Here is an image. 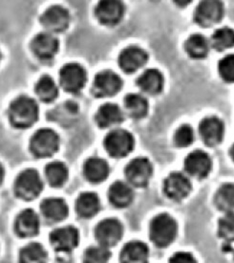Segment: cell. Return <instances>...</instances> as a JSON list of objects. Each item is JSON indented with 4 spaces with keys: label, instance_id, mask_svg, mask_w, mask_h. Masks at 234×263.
<instances>
[{
    "label": "cell",
    "instance_id": "11",
    "mask_svg": "<svg viewBox=\"0 0 234 263\" xmlns=\"http://www.w3.org/2000/svg\"><path fill=\"white\" fill-rule=\"evenodd\" d=\"M41 23L44 29L51 34L62 33L69 26V12L62 6H52L42 14Z\"/></svg>",
    "mask_w": 234,
    "mask_h": 263
},
{
    "label": "cell",
    "instance_id": "6",
    "mask_svg": "<svg viewBox=\"0 0 234 263\" xmlns=\"http://www.w3.org/2000/svg\"><path fill=\"white\" fill-rule=\"evenodd\" d=\"M87 81V74L79 63H67L60 71V83L62 88L72 94L83 90Z\"/></svg>",
    "mask_w": 234,
    "mask_h": 263
},
{
    "label": "cell",
    "instance_id": "1",
    "mask_svg": "<svg viewBox=\"0 0 234 263\" xmlns=\"http://www.w3.org/2000/svg\"><path fill=\"white\" fill-rule=\"evenodd\" d=\"M38 118V105L35 100L28 96H20L9 107L11 124L17 128H27L34 125Z\"/></svg>",
    "mask_w": 234,
    "mask_h": 263
},
{
    "label": "cell",
    "instance_id": "39",
    "mask_svg": "<svg viewBox=\"0 0 234 263\" xmlns=\"http://www.w3.org/2000/svg\"><path fill=\"white\" fill-rule=\"evenodd\" d=\"M175 2L176 5H178L180 7H185L187 6L188 4H190L193 0H173Z\"/></svg>",
    "mask_w": 234,
    "mask_h": 263
},
{
    "label": "cell",
    "instance_id": "15",
    "mask_svg": "<svg viewBox=\"0 0 234 263\" xmlns=\"http://www.w3.org/2000/svg\"><path fill=\"white\" fill-rule=\"evenodd\" d=\"M148 55L144 49L131 45L122 51L118 62L122 70L125 73H134L142 68L147 63Z\"/></svg>",
    "mask_w": 234,
    "mask_h": 263
},
{
    "label": "cell",
    "instance_id": "28",
    "mask_svg": "<svg viewBox=\"0 0 234 263\" xmlns=\"http://www.w3.org/2000/svg\"><path fill=\"white\" fill-rule=\"evenodd\" d=\"M209 42L199 34L190 35L185 44L186 53L193 59L206 58L209 52Z\"/></svg>",
    "mask_w": 234,
    "mask_h": 263
},
{
    "label": "cell",
    "instance_id": "10",
    "mask_svg": "<svg viewBox=\"0 0 234 263\" xmlns=\"http://www.w3.org/2000/svg\"><path fill=\"white\" fill-rule=\"evenodd\" d=\"M151 163L144 157L132 160L125 167L126 179L134 187H145L150 180L152 175Z\"/></svg>",
    "mask_w": 234,
    "mask_h": 263
},
{
    "label": "cell",
    "instance_id": "34",
    "mask_svg": "<svg viewBox=\"0 0 234 263\" xmlns=\"http://www.w3.org/2000/svg\"><path fill=\"white\" fill-rule=\"evenodd\" d=\"M111 253L104 246H93L84 252L83 263H107Z\"/></svg>",
    "mask_w": 234,
    "mask_h": 263
},
{
    "label": "cell",
    "instance_id": "21",
    "mask_svg": "<svg viewBox=\"0 0 234 263\" xmlns=\"http://www.w3.org/2000/svg\"><path fill=\"white\" fill-rule=\"evenodd\" d=\"M137 85L140 89L149 95H157L161 93L164 88V76L158 69L145 70V72L139 77Z\"/></svg>",
    "mask_w": 234,
    "mask_h": 263
},
{
    "label": "cell",
    "instance_id": "16",
    "mask_svg": "<svg viewBox=\"0 0 234 263\" xmlns=\"http://www.w3.org/2000/svg\"><path fill=\"white\" fill-rule=\"evenodd\" d=\"M199 133L203 142L208 146L219 145L224 138L225 125L220 119L210 116L200 123Z\"/></svg>",
    "mask_w": 234,
    "mask_h": 263
},
{
    "label": "cell",
    "instance_id": "20",
    "mask_svg": "<svg viewBox=\"0 0 234 263\" xmlns=\"http://www.w3.org/2000/svg\"><path fill=\"white\" fill-rule=\"evenodd\" d=\"M95 121L96 125L102 128L112 127L120 125L124 121V113L119 105L108 103L99 108Z\"/></svg>",
    "mask_w": 234,
    "mask_h": 263
},
{
    "label": "cell",
    "instance_id": "4",
    "mask_svg": "<svg viewBox=\"0 0 234 263\" xmlns=\"http://www.w3.org/2000/svg\"><path fill=\"white\" fill-rule=\"evenodd\" d=\"M60 146L59 135L54 130L42 128L31 139L30 149L36 158H47L54 155Z\"/></svg>",
    "mask_w": 234,
    "mask_h": 263
},
{
    "label": "cell",
    "instance_id": "25",
    "mask_svg": "<svg viewBox=\"0 0 234 263\" xmlns=\"http://www.w3.org/2000/svg\"><path fill=\"white\" fill-rule=\"evenodd\" d=\"M41 209L43 215L50 221H62L68 215L67 204L61 198L52 197L43 200Z\"/></svg>",
    "mask_w": 234,
    "mask_h": 263
},
{
    "label": "cell",
    "instance_id": "14",
    "mask_svg": "<svg viewBox=\"0 0 234 263\" xmlns=\"http://www.w3.org/2000/svg\"><path fill=\"white\" fill-rule=\"evenodd\" d=\"M190 191L191 183L183 173H170L164 182L165 194L172 200H183L189 194Z\"/></svg>",
    "mask_w": 234,
    "mask_h": 263
},
{
    "label": "cell",
    "instance_id": "2",
    "mask_svg": "<svg viewBox=\"0 0 234 263\" xmlns=\"http://www.w3.org/2000/svg\"><path fill=\"white\" fill-rule=\"evenodd\" d=\"M178 226L172 216L161 214L152 219L149 234L152 241L158 247H166L177 236Z\"/></svg>",
    "mask_w": 234,
    "mask_h": 263
},
{
    "label": "cell",
    "instance_id": "40",
    "mask_svg": "<svg viewBox=\"0 0 234 263\" xmlns=\"http://www.w3.org/2000/svg\"><path fill=\"white\" fill-rule=\"evenodd\" d=\"M229 154H230V157H231V159L233 160L234 162V144L231 146V148H230V151H229Z\"/></svg>",
    "mask_w": 234,
    "mask_h": 263
},
{
    "label": "cell",
    "instance_id": "38",
    "mask_svg": "<svg viewBox=\"0 0 234 263\" xmlns=\"http://www.w3.org/2000/svg\"><path fill=\"white\" fill-rule=\"evenodd\" d=\"M169 263H197L195 257L186 252H178L169 258Z\"/></svg>",
    "mask_w": 234,
    "mask_h": 263
},
{
    "label": "cell",
    "instance_id": "12",
    "mask_svg": "<svg viewBox=\"0 0 234 263\" xmlns=\"http://www.w3.org/2000/svg\"><path fill=\"white\" fill-rule=\"evenodd\" d=\"M95 236L100 245L106 248L116 245L123 236V225L114 218H107L98 224Z\"/></svg>",
    "mask_w": 234,
    "mask_h": 263
},
{
    "label": "cell",
    "instance_id": "3",
    "mask_svg": "<svg viewBox=\"0 0 234 263\" xmlns=\"http://www.w3.org/2000/svg\"><path fill=\"white\" fill-rule=\"evenodd\" d=\"M43 183L38 173L28 168L16 177L14 182V193L23 200H33L42 193Z\"/></svg>",
    "mask_w": 234,
    "mask_h": 263
},
{
    "label": "cell",
    "instance_id": "7",
    "mask_svg": "<svg viewBox=\"0 0 234 263\" xmlns=\"http://www.w3.org/2000/svg\"><path fill=\"white\" fill-rule=\"evenodd\" d=\"M225 8L221 0H202L194 13V20L202 27H211L224 16Z\"/></svg>",
    "mask_w": 234,
    "mask_h": 263
},
{
    "label": "cell",
    "instance_id": "18",
    "mask_svg": "<svg viewBox=\"0 0 234 263\" xmlns=\"http://www.w3.org/2000/svg\"><path fill=\"white\" fill-rule=\"evenodd\" d=\"M60 47L59 41L53 34L46 32L35 35L31 48L35 57L42 61H50L57 53Z\"/></svg>",
    "mask_w": 234,
    "mask_h": 263
},
{
    "label": "cell",
    "instance_id": "5",
    "mask_svg": "<svg viewBox=\"0 0 234 263\" xmlns=\"http://www.w3.org/2000/svg\"><path fill=\"white\" fill-rule=\"evenodd\" d=\"M104 147L114 158H123L128 155L134 147V138L130 132L124 129H115L104 139Z\"/></svg>",
    "mask_w": 234,
    "mask_h": 263
},
{
    "label": "cell",
    "instance_id": "24",
    "mask_svg": "<svg viewBox=\"0 0 234 263\" xmlns=\"http://www.w3.org/2000/svg\"><path fill=\"white\" fill-rule=\"evenodd\" d=\"M108 198L113 206L117 208H125L132 203L134 194L129 185L122 181H117L112 184L109 189Z\"/></svg>",
    "mask_w": 234,
    "mask_h": 263
},
{
    "label": "cell",
    "instance_id": "8",
    "mask_svg": "<svg viewBox=\"0 0 234 263\" xmlns=\"http://www.w3.org/2000/svg\"><path fill=\"white\" fill-rule=\"evenodd\" d=\"M123 81L115 72L104 70L96 74L92 86L93 94L98 98L112 97L122 89Z\"/></svg>",
    "mask_w": 234,
    "mask_h": 263
},
{
    "label": "cell",
    "instance_id": "33",
    "mask_svg": "<svg viewBox=\"0 0 234 263\" xmlns=\"http://www.w3.org/2000/svg\"><path fill=\"white\" fill-rule=\"evenodd\" d=\"M211 45L217 51H225L234 46V30L224 27L214 32L211 36Z\"/></svg>",
    "mask_w": 234,
    "mask_h": 263
},
{
    "label": "cell",
    "instance_id": "23",
    "mask_svg": "<svg viewBox=\"0 0 234 263\" xmlns=\"http://www.w3.org/2000/svg\"><path fill=\"white\" fill-rule=\"evenodd\" d=\"M149 250L141 241L126 243L121 252L122 263H148Z\"/></svg>",
    "mask_w": 234,
    "mask_h": 263
},
{
    "label": "cell",
    "instance_id": "31",
    "mask_svg": "<svg viewBox=\"0 0 234 263\" xmlns=\"http://www.w3.org/2000/svg\"><path fill=\"white\" fill-rule=\"evenodd\" d=\"M45 175L51 186L61 187L68 178V168L62 162H52L46 166Z\"/></svg>",
    "mask_w": 234,
    "mask_h": 263
},
{
    "label": "cell",
    "instance_id": "26",
    "mask_svg": "<svg viewBox=\"0 0 234 263\" xmlns=\"http://www.w3.org/2000/svg\"><path fill=\"white\" fill-rule=\"evenodd\" d=\"M101 209L99 196L94 193H83L80 194L76 201V211L84 218H89L98 214Z\"/></svg>",
    "mask_w": 234,
    "mask_h": 263
},
{
    "label": "cell",
    "instance_id": "19",
    "mask_svg": "<svg viewBox=\"0 0 234 263\" xmlns=\"http://www.w3.org/2000/svg\"><path fill=\"white\" fill-rule=\"evenodd\" d=\"M40 225V218L35 212L27 209L17 215L14 223V230L16 235L21 237H32L37 235Z\"/></svg>",
    "mask_w": 234,
    "mask_h": 263
},
{
    "label": "cell",
    "instance_id": "30",
    "mask_svg": "<svg viewBox=\"0 0 234 263\" xmlns=\"http://www.w3.org/2000/svg\"><path fill=\"white\" fill-rule=\"evenodd\" d=\"M35 93L44 103L54 102L59 95V88L55 81L49 76H43L35 84Z\"/></svg>",
    "mask_w": 234,
    "mask_h": 263
},
{
    "label": "cell",
    "instance_id": "9",
    "mask_svg": "<svg viewBox=\"0 0 234 263\" xmlns=\"http://www.w3.org/2000/svg\"><path fill=\"white\" fill-rule=\"evenodd\" d=\"M124 11L125 7L122 0H100L95 8V15L100 23L113 26L122 21Z\"/></svg>",
    "mask_w": 234,
    "mask_h": 263
},
{
    "label": "cell",
    "instance_id": "22",
    "mask_svg": "<svg viewBox=\"0 0 234 263\" xmlns=\"http://www.w3.org/2000/svg\"><path fill=\"white\" fill-rule=\"evenodd\" d=\"M83 174L91 183H101L107 178L109 174V166L105 160L91 157L84 163Z\"/></svg>",
    "mask_w": 234,
    "mask_h": 263
},
{
    "label": "cell",
    "instance_id": "27",
    "mask_svg": "<svg viewBox=\"0 0 234 263\" xmlns=\"http://www.w3.org/2000/svg\"><path fill=\"white\" fill-rule=\"evenodd\" d=\"M124 107L131 118L142 119L147 115L148 102L142 95L132 93L124 99Z\"/></svg>",
    "mask_w": 234,
    "mask_h": 263
},
{
    "label": "cell",
    "instance_id": "29",
    "mask_svg": "<svg viewBox=\"0 0 234 263\" xmlns=\"http://www.w3.org/2000/svg\"><path fill=\"white\" fill-rule=\"evenodd\" d=\"M215 206L224 213H230L234 210V184L226 183L222 185L214 197Z\"/></svg>",
    "mask_w": 234,
    "mask_h": 263
},
{
    "label": "cell",
    "instance_id": "35",
    "mask_svg": "<svg viewBox=\"0 0 234 263\" xmlns=\"http://www.w3.org/2000/svg\"><path fill=\"white\" fill-rule=\"evenodd\" d=\"M218 234L226 242L234 241V213H227L219 221Z\"/></svg>",
    "mask_w": 234,
    "mask_h": 263
},
{
    "label": "cell",
    "instance_id": "13",
    "mask_svg": "<svg viewBox=\"0 0 234 263\" xmlns=\"http://www.w3.org/2000/svg\"><path fill=\"white\" fill-rule=\"evenodd\" d=\"M50 241L56 252L70 253L80 242L79 231L72 226L55 229L50 235Z\"/></svg>",
    "mask_w": 234,
    "mask_h": 263
},
{
    "label": "cell",
    "instance_id": "32",
    "mask_svg": "<svg viewBox=\"0 0 234 263\" xmlns=\"http://www.w3.org/2000/svg\"><path fill=\"white\" fill-rule=\"evenodd\" d=\"M46 251L40 243H29L20 254V263H46Z\"/></svg>",
    "mask_w": 234,
    "mask_h": 263
},
{
    "label": "cell",
    "instance_id": "36",
    "mask_svg": "<svg viewBox=\"0 0 234 263\" xmlns=\"http://www.w3.org/2000/svg\"><path fill=\"white\" fill-rule=\"evenodd\" d=\"M218 70L221 78L227 83H234V54L224 57L219 63Z\"/></svg>",
    "mask_w": 234,
    "mask_h": 263
},
{
    "label": "cell",
    "instance_id": "17",
    "mask_svg": "<svg viewBox=\"0 0 234 263\" xmlns=\"http://www.w3.org/2000/svg\"><path fill=\"white\" fill-rule=\"evenodd\" d=\"M211 166L212 163L209 155L203 151H194L185 160L186 173L198 179L207 177L211 171Z\"/></svg>",
    "mask_w": 234,
    "mask_h": 263
},
{
    "label": "cell",
    "instance_id": "37",
    "mask_svg": "<svg viewBox=\"0 0 234 263\" xmlns=\"http://www.w3.org/2000/svg\"><path fill=\"white\" fill-rule=\"evenodd\" d=\"M194 141V132L190 125L180 126L174 136L175 145L179 147H186L191 145Z\"/></svg>",
    "mask_w": 234,
    "mask_h": 263
}]
</instances>
